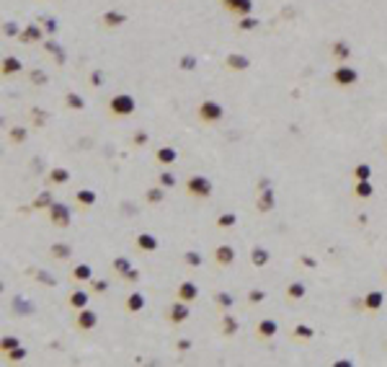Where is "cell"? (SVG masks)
Instances as JSON below:
<instances>
[{
  "label": "cell",
  "instance_id": "cell-1",
  "mask_svg": "<svg viewBox=\"0 0 387 367\" xmlns=\"http://www.w3.org/2000/svg\"><path fill=\"white\" fill-rule=\"evenodd\" d=\"M212 189H214V184H212L207 176H201V174H194V176H189V181H186V194H189V197H196V199L212 197Z\"/></svg>",
  "mask_w": 387,
  "mask_h": 367
},
{
  "label": "cell",
  "instance_id": "cell-2",
  "mask_svg": "<svg viewBox=\"0 0 387 367\" xmlns=\"http://www.w3.org/2000/svg\"><path fill=\"white\" fill-rule=\"evenodd\" d=\"M134 109H137V101L129 93H117L108 101V112L114 117H129V114H134Z\"/></svg>",
  "mask_w": 387,
  "mask_h": 367
},
{
  "label": "cell",
  "instance_id": "cell-3",
  "mask_svg": "<svg viewBox=\"0 0 387 367\" xmlns=\"http://www.w3.org/2000/svg\"><path fill=\"white\" fill-rule=\"evenodd\" d=\"M222 117H225V109H222V103H219V101L207 98V101H201V103H199V119H201V122H207V124H217V122H222Z\"/></svg>",
  "mask_w": 387,
  "mask_h": 367
},
{
  "label": "cell",
  "instance_id": "cell-4",
  "mask_svg": "<svg viewBox=\"0 0 387 367\" xmlns=\"http://www.w3.org/2000/svg\"><path fill=\"white\" fill-rule=\"evenodd\" d=\"M333 83L336 85H341V88H351V85H356L359 83V70L356 68H351V65H338V68L333 70Z\"/></svg>",
  "mask_w": 387,
  "mask_h": 367
},
{
  "label": "cell",
  "instance_id": "cell-5",
  "mask_svg": "<svg viewBox=\"0 0 387 367\" xmlns=\"http://www.w3.org/2000/svg\"><path fill=\"white\" fill-rule=\"evenodd\" d=\"M49 220H52V225H57V228H67L73 223V209L67 207V204H62V202H54L52 207H49Z\"/></svg>",
  "mask_w": 387,
  "mask_h": 367
},
{
  "label": "cell",
  "instance_id": "cell-6",
  "mask_svg": "<svg viewBox=\"0 0 387 367\" xmlns=\"http://www.w3.org/2000/svg\"><path fill=\"white\" fill-rule=\"evenodd\" d=\"M219 3H222L225 11L235 13L238 18H240V16H250V13H253V0H219Z\"/></svg>",
  "mask_w": 387,
  "mask_h": 367
},
{
  "label": "cell",
  "instance_id": "cell-7",
  "mask_svg": "<svg viewBox=\"0 0 387 367\" xmlns=\"http://www.w3.org/2000/svg\"><path fill=\"white\" fill-rule=\"evenodd\" d=\"M75 326H78L80 331H93V329L98 326V316L90 310V308H83V310H78Z\"/></svg>",
  "mask_w": 387,
  "mask_h": 367
},
{
  "label": "cell",
  "instance_id": "cell-8",
  "mask_svg": "<svg viewBox=\"0 0 387 367\" xmlns=\"http://www.w3.org/2000/svg\"><path fill=\"white\" fill-rule=\"evenodd\" d=\"M176 297H178V300H184V303H194V300L199 297V287H196V282H191V279H184V282L178 285V290H176Z\"/></svg>",
  "mask_w": 387,
  "mask_h": 367
},
{
  "label": "cell",
  "instance_id": "cell-9",
  "mask_svg": "<svg viewBox=\"0 0 387 367\" xmlns=\"http://www.w3.org/2000/svg\"><path fill=\"white\" fill-rule=\"evenodd\" d=\"M189 316H191V310H189V303H184V300H176V303L171 305V310H168L171 323H184Z\"/></svg>",
  "mask_w": 387,
  "mask_h": 367
},
{
  "label": "cell",
  "instance_id": "cell-10",
  "mask_svg": "<svg viewBox=\"0 0 387 367\" xmlns=\"http://www.w3.org/2000/svg\"><path fill=\"white\" fill-rule=\"evenodd\" d=\"M134 246H137L142 253H152V251H157V246H160V241H157L152 233H140L137 238H134Z\"/></svg>",
  "mask_w": 387,
  "mask_h": 367
},
{
  "label": "cell",
  "instance_id": "cell-11",
  "mask_svg": "<svg viewBox=\"0 0 387 367\" xmlns=\"http://www.w3.org/2000/svg\"><path fill=\"white\" fill-rule=\"evenodd\" d=\"M214 261H217V267H230L235 261V248L227 246V243L217 246L214 248Z\"/></svg>",
  "mask_w": 387,
  "mask_h": 367
},
{
  "label": "cell",
  "instance_id": "cell-12",
  "mask_svg": "<svg viewBox=\"0 0 387 367\" xmlns=\"http://www.w3.org/2000/svg\"><path fill=\"white\" fill-rule=\"evenodd\" d=\"M274 202H277V191L271 189V186H263L261 194H258V212H271L274 209Z\"/></svg>",
  "mask_w": 387,
  "mask_h": 367
},
{
  "label": "cell",
  "instance_id": "cell-13",
  "mask_svg": "<svg viewBox=\"0 0 387 367\" xmlns=\"http://www.w3.org/2000/svg\"><path fill=\"white\" fill-rule=\"evenodd\" d=\"M364 310H369V313H377L382 305H384V295L379 292V290H372V292H367V297H364Z\"/></svg>",
  "mask_w": 387,
  "mask_h": 367
},
{
  "label": "cell",
  "instance_id": "cell-14",
  "mask_svg": "<svg viewBox=\"0 0 387 367\" xmlns=\"http://www.w3.org/2000/svg\"><path fill=\"white\" fill-rule=\"evenodd\" d=\"M256 334H258L261 339H271L274 334H279V323H277L274 318H263V321H258Z\"/></svg>",
  "mask_w": 387,
  "mask_h": 367
},
{
  "label": "cell",
  "instance_id": "cell-15",
  "mask_svg": "<svg viewBox=\"0 0 387 367\" xmlns=\"http://www.w3.org/2000/svg\"><path fill=\"white\" fill-rule=\"evenodd\" d=\"M124 308L129 313H142L145 310V295L142 292H129L127 300H124Z\"/></svg>",
  "mask_w": 387,
  "mask_h": 367
},
{
  "label": "cell",
  "instance_id": "cell-16",
  "mask_svg": "<svg viewBox=\"0 0 387 367\" xmlns=\"http://www.w3.org/2000/svg\"><path fill=\"white\" fill-rule=\"evenodd\" d=\"M225 65H227V68H230V70H248V68H250V60H248L245 55L230 52V55L225 57Z\"/></svg>",
  "mask_w": 387,
  "mask_h": 367
},
{
  "label": "cell",
  "instance_id": "cell-17",
  "mask_svg": "<svg viewBox=\"0 0 387 367\" xmlns=\"http://www.w3.org/2000/svg\"><path fill=\"white\" fill-rule=\"evenodd\" d=\"M88 300H90V295L85 290H73L70 297H67V303H70V308H75V310H83V308H88Z\"/></svg>",
  "mask_w": 387,
  "mask_h": 367
},
{
  "label": "cell",
  "instance_id": "cell-18",
  "mask_svg": "<svg viewBox=\"0 0 387 367\" xmlns=\"http://www.w3.org/2000/svg\"><path fill=\"white\" fill-rule=\"evenodd\" d=\"M75 202H78L80 207H93V204L98 202V197H96L93 189H80V191L75 194Z\"/></svg>",
  "mask_w": 387,
  "mask_h": 367
},
{
  "label": "cell",
  "instance_id": "cell-19",
  "mask_svg": "<svg viewBox=\"0 0 387 367\" xmlns=\"http://www.w3.org/2000/svg\"><path fill=\"white\" fill-rule=\"evenodd\" d=\"M250 261H253V267H266L271 261V253L263 246H256L253 251H250Z\"/></svg>",
  "mask_w": 387,
  "mask_h": 367
},
{
  "label": "cell",
  "instance_id": "cell-20",
  "mask_svg": "<svg viewBox=\"0 0 387 367\" xmlns=\"http://www.w3.org/2000/svg\"><path fill=\"white\" fill-rule=\"evenodd\" d=\"M103 24L111 26V29H114V26H122V24H127V16H124L122 11H106V13H103Z\"/></svg>",
  "mask_w": 387,
  "mask_h": 367
},
{
  "label": "cell",
  "instance_id": "cell-21",
  "mask_svg": "<svg viewBox=\"0 0 387 367\" xmlns=\"http://www.w3.org/2000/svg\"><path fill=\"white\" fill-rule=\"evenodd\" d=\"M354 194L359 199H369L372 194H374V186H372V181L369 179H364V181H356V186H354Z\"/></svg>",
  "mask_w": 387,
  "mask_h": 367
},
{
  "label": "cell",
  "instance_id": "cell-22",
  "mask_svg": "<svg viewBox=\"0 0 387 367\" xmlns=\"http://www.w3.org/2000/svg\"><path fill=\"white\" fill-rule=\"evenodd\" d=\"M155 158H157V163H163V166H173L176 158H178V153H176V147H160Z\"/></svg>",
  "mask_w": 387,
  "mask_h": 367
},
{
  "label": "cell",
  "instance_id": "cell-23",
  "mask_svg": "<svg viewBox=\"0 0 387 367\" xmlns=\"http://www.w3.org/2000/svg\"><path fill=\"white\" fill-rule=\"evenodd\" d=\"M222 334H225V336L238 334V321H235L233 313H225V316H222Z\"/></svg>",
  "mask_w": 387,
  "mask_h": 367
},
{
  "label": "cell",
  "instance_id": "cell-24",
  "mask_svg": "<svg viewBox=\"0 0 387 367\" xmlns=\"http://www.w3.org/2000/svg\"><path fill=\"white\" fill-rule=\"evenodd\" d=\"M73 279H78V282H90V279H93V269L88 264H78L73 269Z\"/></svg>",
  "mask_w": 387,
  "mask_h": 367
},
{
  "label": "cell",
  "instance_id": "cell-25",
  "mask_svg": "<svg viewBox=\"0 0 387 367\" xmlns=\"http://www.w3.org/2000/svg\"><path fill=\"white\" fill-rule=\"evenodd\" d=\"M21 60L18 57H6L3 60V75H16V73H21Z\"/></svg>",
  "mask_w": 387,
  "mask_h": 367
},
{
  "label": "cell",
  "instance_id": "cell-26",
  "mask_svg": "<svg viewBox=\"0 0 387 367\" xmlns=\"http://www.w3.org/2000/svg\"><path fill=\"white\" fill-rule=\"evenodd\" d=\"M305 292H307V287L302 282H289V287H287V297L289 300H302Z\"/></svg>",
  "mask_w": 387,
  "mask_h": 367
},
{
  "label": "cell",
  "instance_id": "cell-27",
  "mask_svg": "<svg viewBox=\"0 0 387 367\" xmlns=\"http://www.w3.org/2000/svg\"><path fill=\"white\" fill-rule=\"evenodd\" d=\"M145 199H147L150 204H160V202L165 199V186H155V189H147Z\"/></svg>",
  "mask_w": 387,
  "mask_h": 367
},
{
  "label": "cell",
  "instance_id": "cell-28",
  "mask_svg": "<svg viewBox=\"0 0 387 367\" xmlns=\"http://www.w3.org/2000/svg\"><path fill=\"white\" fill-rule=\"evenodd\" d=\"M49 181L52 184H67L70 181V171L67 168H52L49 171Z\"/></svg>",
  "mask_w": 387,
  "mask_h": 367
},
{
  "label": "cell",
  "instance_id": "cell-29",
  "mask_svg": "<svg viewBox=\"0 0 387 367\" xmlns=\"http://www.w3.org/2000/svg\"><path fill=\"white\" fill-rule=\"evenodd\" d=\"M49 251H52L54 258H60V261H65V258H70V256H73V248L67 246V243H54Z\"/></svg>",
  "mask_w": 387,
  "mask_h": 367
},
{
  "label": "cell",
  "instance_id": "cell-30",
  "mask_svg": "<svg viewBox=\"0 0 387 367\" xmlns=\"http://www.w3.org/2000/svg\"><path fill=\"white\" fill-rule=\"evenodd\" d=\"M13 308H16L18 316H29V313H34V303H26L24 297H13Z\"/></svg>",
  "mask_w": 387,
  "mask_h": 367
},
{
  "label": "cell",
  "instance_id": "cell-31",
  "mask_svg": "<svg viewBox=\"0 0 387 367\" xmlns=\"http://www.w3.org/2000/svg\"><path fill=\"white\" fill-rule=\"evenodd\" d=\"M39 39H41V29L34 26V24L21 31V41H39Z\"/></svg>",
  "mask_w": 387,
  "mask_h": 367
},
{
  "label": "cell",
  "instance_id": "cell-32",
  "mask_svg": "<svg viewBox=\"0 0 387 367\" xmlns=\"http://www.w3.org/2000/svg\"><path fill=\"white\" fill-rule=\"evenodd\" d=\"M294 336L302 339V341H307V339H312V336H315V329H312V326H307V323H297V326H294Z\"/></svg>",
  "mask_w": 387,
  "mask_h": 367
},
{
  "label": "cell",
  "instance_id": "cell-33",
  "mask_svg": "<svg viewBox=\"0 0 387 367\" xmlns=\"http://www.w3.org/2000/svg\"><path fill=\"white\" fill-rule=\"evenodd\" d=\"M333 55H336L341 62H344V60L351 57V47L346 44V41H336V44H333Z\"/></svg>",
  "mask_w": 387,
  "mask_h": 367
},
{
  "label": "cell",
  "instance_id": "cell-34",
  "mask_svg": "<svg viewBox=\"0 0 387 367\" xmlns=\"http://www.w3.org/2000/svg\"><path fill=\"white\" fill-rule=\"evenodd\" d=\"M52 204H54V199H52V191H44V194H39V197H36L34 209H49Z\"/></svg>",
  "mask_w": 387,
  "mask_h": 367
},
{
  "label": "cell",
  "instance_id": "cell-35",
  "mask_svg": "<svg viewBox=\"0 0 387 367\" xmlns=\"http://www.w3.org/2000/svg\"><path fill=\"white\" fill-rule=\"evenodd\" d=\"M238 29L240 31H253V29H258V18H253V16H240Z\"/></svg>",
  "mask_w": 387,
  "mask_h": 367
},
{
  "label": "cell",
  "instance_id": "cell-36",
  "mask_svg": "<svg viewBox=\"0 0 387 367\" xmlns=\"http://www.w3.org/2000/svg\"><path fill=\"white\" fill-rule=\"evenodd\" d=\"M217 225L219 228H233V225H238V215L235 212H222L219 218H217Z\"/></svg>",
  "mask_w": 387,
  "mask_h": 367
},
{
  "label": "cell",
  "instance_id": "cell-37",
  "mask_svg": "<svg viewBox=\"0 0 387 367\" xmlns=\"http://www.w3.org/2000/svg\"><path fill=\"white\" fill-rule=\"evenodd\" d=\"M65 103L70 106V109H78V112L85 109V101H83V96H78V93H67V96H65Z\"/></svg>",
  "mask_w": 387,
  "mask_h": 367
},
{
  "label": "cell",
  "instance_id": "cell-38",
  "mask_svg": "<svg viewBox=\"0 0 387 367\" xmlns=\"http://www.w3.org/2000/svg\"><path fill=\"white\" fill-rule=\"evenodd\" d=\"M111 267H114V272H117V274H122V277H124V274L132 269V264L127 261L124 256H117V258H114V264H111Z\"/></svg>",
  "mask_w": 387,
  "mask_h": 367
},
{
  "label": "cell",
  "instance_id": "cell-39",
  "mask_svg": "<svg viewBox=\"0 0 387 367\" xmlns=\"http://www.w3.org/2000/svg\"><path fill=\"white\" fill-rule=\"evenodd\" d=\"M354 176H356V181H364V179L372 176V168H369L367 163H359V166L354 168Z\"/></svg>",
  "mask_w": 387,
  "mask_h": 367
},
{
  "label": "cell",
  "instance_id": "cell-40",
  "mask_svg": "<svg viewBox=\"0 0 387 367\" xmlns=\"http://www.w3.org/2000/svg\"><path fill=\"white\" fill-rule=\"evenodd\" d=\"M184 261H186L189 267H201L204 258H201V253H196V251H186V253H184Z\"/></svg>",
  "mask_w": 387,
  "mask_h": 367
},
{
  "label": "cell",
  "instance_id": "cell-41",
  "mask_svg": "<svg viewBox=\"0 0 387 367\" xmlns=\"http://www.w3.org/2000/svg\"><path fill=\"white\" fill-rule=\"evenodd\" d=\"M214 303H217L219 308L227 310V308L233 305V295H227V292H217V295H214Z\"/></svg>",
  "mask_w": 387,
  "mask_h": 367
},
{
  "label": "cell",
  "instance_id": "cell-42",
  "mask_svg": "<svg viewBox=\"0 0 387 367\" xmlns=\"http://www.w3.org/2000/svg\"><path fill=\"white\" fill-rule=\"evenodd\" d=\"M16 347H21L16 336H6L3 341H0V349H3V354H8V352H11V349H16Z\"/></svg>",
  "mask_w": 387,
  "mask_h": 367
},
{
  "label": "cell",
  "instance_id": "cell-43",
  "mask_svg": "<svg viewBox=\"0 0 387 367\" xmlns=\"http://www.w3.org/2000/svg\"><path fill=\"white\" fill-rule=\"evenodd\" d=\"M34 277L39 279V282H44V285H49V287H54V285H57V279H54V277H49V274H47V272H44V269H36V272H34Z\"/></svg>",
  "mask_w": 387,
  "mask_h": 367
},
{
  "label": "cell",
  "instance_id": "cell-44",
  "mask_svg": "<svg viewBox=\"0 0 387 367\" xmlns=\"http://www.w3.org/2000/svg\"><path fill=\"white\" fill-rule=\"evenodd\" d=\"M90 290H93L96 295H103L108 290V282L106 279H90Z\"/></svg>",
  "mask_w": 387,
  "mask_h": 367
},
{
  "label": "cell",
  "instance_id": "cell-45",
  "mask_svg": "<svg viewBox=\"0 0 387 367\" xmlns=\"http://www.w3.org/2000/svg\"><path fill=\"white\" fill-rule=\"evenodd\" d=\"M26 354H29V352H26L24 347H16V349H11L6 357H8L11 362H21V359H26Z\"/></svg>",
  "mask_w": 387,
  "mask_h": 367
},
{
  "label": "cell",
  "instance_id": "cell-46",
  "mask_svg": "<svg viewBox=\"0 0 387 367\" xmlns=\"http://www.w3.org/2000/svg\"><path fill=\"white\" fill-rule=\"evenodd\" d=\"M26 140V129L24 127H13L11 129V142H24Z\"/></svg>",
  "mask_w": 387,
  "mask_h": 367
},
{
  "label": "cell",
  "instance_id": "cell-47",
  "mask_svg": "<svg viewBox=\"0 0 387 367\" xmlns=\"http://www.w3.org/2000/svg\"><path fill=\"white\" fill-rule=\"evenodd\" d=\"M196 68V57L194 55H184L181 57V70H194Z\"/></svg>",
  "mask_w": 387,
  "mask_h": 367
},
{
  "label": "cell",
  "instance_id": "cell-48",
  "mask_svg": "<svg viewBox=\"0 0 387 367\" xmlns=\"http://www.w3.org/2000/svg\"><path fill=\"white\" fill-rule=\"evenodd\" d=\"M160 186H165V189L176 186V176L171 174V171H163V174H160Z\"/></svg>",
  "mask_w": 387,
  "mask_h": 367
},
{
  "label": "cell",
  "instance_id": "cell-49",
  "mask_svg": "<svg viewBox=\"0 0 387 367\" xmlns=\"http://www.w3.org/2000/svg\"><path fill=\"white\" fill-rule=\"evenodd\" d=\"M248 300H250V303H263V300H266V292H263V290H250V292H248Z\"/></svg>",
  "mask_w": 387,
  "mask_h": 367
},
{
  "label": "cell",
  "instance_id": "cell-50",
  "mask_svg": "<svg viewBox=\"0 0 387 367\" xmlns=\"http://www.w3.org/2000/svg\"><path fill=\"white\" fill-rule=\"evenodd\" d=\"M3 31H6V36H21V34H18V24H16V21H8V24L3 26Z\"/></svg>",
  "mask_w": 387,
  "mask_h": 367
},
{
  "label": "cell",
  "instance_id": "cell-51",
  "mask_svg": "<svg viewBox=\"0 0 387 367\" xmlns=\"http://www.w3.org/2000/svg\"><path fill=\"white\" fill-rule=\"evenodd\" d=\"M31 80L39 83V85H44V83H47V75H44L41 70H34V73H31Z\"/></svg>",
  "mask_w": 387,
  "mask_h": 367
},
{
  "label": "cell",
  "instance_id": "cell-52",
  "mask_svg": "<svg viewBox=\"0 0 387 367\" xmlns=\"http://www.w3.org/2000/svg\"><path fill=\"white\" fill-rule=\"evenodd\" d=\"M147 142V132H137L134 135V147H142Z\"/></svg>",
  "mask_w": 387,
  "mask_h": 367
},
{
  "label": "cell",
  "instance_id": "cell-53",
  "mask_svg": "<svg viewBox=\"0 0 387 367\" xmlns=\"http://www.w3.org/2000/svg\"><path fill=\"white\" fill-rule=\"evenodd\" d=\"M124 279H127V282H137V279H140V272H137V269L132 267V269H129V272L124 274Z\"/></svg>",
  "mask_w": 387,
  "mask_h": 367
},
{
  "label": "cell",
  "instance_id": "cell-54",
  "mask_svg": "<svg viewBox=\"0 0 387 367\" xmlns=\"http://www.w3.org/2000/svg\"><path fill=\"white\" fill-rule=\"evenodd\" d=\"M176 347H178L181 352H189V349H191V341H189V339H178Z\"/></svg>",
  "mask_w": 387,
  "mask_h": 367
},
{
  "label": "cell",
  "instance_id": "cell-55",
  "mask_svg": "<svg viewBox=\"0 0 387 367\" xmlns=\"http://www.w3.org/2000/svg\"><path fill=\"white\" fill-rule=\"evenodd\" d=\"M90 83H93V85H101V83H103V73H98V70H96L93 75H90Z\"/></svg>",
  "mask_w": 387,
  "mask_h": 367
},
{
  "label": "cell",
  "instance_id": "cell-56",
  "mask_svg": "<svg viewBox=\"0 0 387 367\" xmlns=\"http://www.w3.org/2000/svg\"><path fill=\"white\" fill-rule=\"evenodd\" d=\"M47 31H49V34H54V31H57V21H54V18H49V21H47Z\"/></svg>",
  "mask_w": 387,
  "mask_h": 367
},
{
  "label": "cell",
  "instance_id": "cell-57",
  "mask_svg": "<svg viewBox=\"0 0 387 367\" xmlns=\"http://www.w3.org/2000/svg\"><path fill=\"white\" fill-rule=\"evenodd\" d=\"M302 264H305V267H315V258H310V256H302Z\"/></svg>",
  "mask_w": 387,
  "mask_h": 367
},
{
  "label": "cell",
  "instance_id": "cell-58",
  "mask_svg": "<svg viewBox=\"0 0 387 367\" xmlns=\"http://www.w3.org/2000/svg\"><path fill=\"white\" fill-rule=\"evenodd\" d=\"M336 367H351V362H349V359H338Z\"/></svg>",
  "mask_w": 387,
  "mask_h": 367
}]
</instances>
